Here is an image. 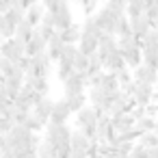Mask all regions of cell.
Listing matches in <instances>:
<instances>
[{
    "label": "cell",
    "instance_id": "6da1fadb",
    "mask_svg": "<svg viewBox=\"0 0 158 158\" xmlns=\"http://www.w3.org/2000/svg\"><path fill=\"white\" fill-rule=\"evenodd\" d=\"M72 132L74 130L69 126H59V123H52V121L46 126L44 139L56 149L59 158H65V156L72 154Z\"/></svg>",
    "mask_w": 158,
    "mask_h": 158
},
{
    "label": "cell",
    "instance_id": "7a4b0ae2",
    "mask_svg": "<svg viewBox=\"0 0 158 158\" xmlns=\"http://www.w3.org/2000/svg\"><path fill=\"white\" fill-rule=\"evenodd\" d=\"M26 52H28V44L22 41V39H18V37L9 39V41H2V46H0V54H2V59H9L11 63L22 61L26 56Z\"/></svg>",
    "mask_w": 158,
    "mask_h": 158
},
{
    "label": "cell",
    "instance_id": "3957f363",
    "mask_svg": "<svg viewBox=\"0 0 158 158\" xmlns=\"http://www.w3.org/2000/svg\"><path fill=\"white\" fill-rule=\"evenodd\" d=\"M93 18H95V22H98V26L102 28V33H104V35H115L117 22L121 20L119 15H115V13H113L110 9H106V7L98 9V13H95Z\"/></svg>",
    "mask_w": 158,
    "mask_h": 158
},
{
    "label": "cell",
    "instance_id": "277c9868",
    "mask_svg": "<svg viewBox=\"0 0 158 158\" xmlns=\"http://www.w3.org/2000/svg\"><path fill=\"white\" fill-rule=\"evenodd\" d=\"M54 18H56V31L63 33L67 31L72 24H74V13H72V7H69V0H61V5L56 7V11H52Z\"/></svg>",
    "mask_w": 158,
    "mask_h": 158
},
{
    "label": "cell",
    "instance_id": "5b68a950",
    "mask_svg": "<svg viewBox=\"0 0 158 158\" xmlns=\"http://www.w3.org/2000/svg\"><path fill=\"white\" fill-rule=\"evenodd\" d=\"M87 87H89V76L87 74H74L63 85V93H65V98H69V95H82Z\"/></svg>",
    "mask_w": 158,
    "mask_h": 158
},
{
    "label": "cell",
    "instance_id": "8992f818",
    "mask_svg": "<svg viewBox=\"0 0 158 158\" xmlns=\"http://www.w3.org/2000/svg\"><path fill=\"white\" fill-rule=\"evenodd\" d=\"M130 24H132V35H134L139 41H143V39L152 33V18H149L147 13H143V15H139V18H132Z\"/></svg>",
    "mask_w": 158,
    "mask_h": 158
},
{
    "label": "cell",
    "instance_id": "52a82bcc",
    "mask_svg": "<svg viewBox=\"0 0 158 158\" xmlns=\"http://www.w3.org/2000/svg\"><path fill=\"white\" fill-rule=\"evenodd\" d=\"M91 145H93V141H91V139H89V136H87L80 128H74V132H72V152L89 156Z\"/></svg>",
    "mask_w": 158,
    "mask_h": 158
},
{
    "label": "cell",
    "instance_id": "ba28073f",
    "mask_svg": "<svg viewBox=\"0 0 158 158\" xmlns=\"http://www.w3.org/2000/svg\"><path fill=\"white\" fill-rule=\"evenodd\" d=\"M136 82V80H134ZM154 95H156V87L152 85H145V82H136V93H134V102L136 106H149L154 102Z\"/></svg>",
    "mask_w": 158,
    "mask_h": 158
},
{
    "label": "cell",
    "instance_id": "9c48e42d",
    "mask_svg": "<svg viewBox=\"0 0 158 158\" xmlns=\"http://www.w3.org/2000/svg\"><path fill=\"white\" fill-rule=\"evenodd\" d=\"M113 139H117V132L113 128V119L108 115H102L98 121V141L100 143H110Z\"/></svg>",
    "mask_w": 158,
    "mask_h": 158
},
{
    "label": "cell",
    "instance_id": "30bf717a",
    "mask_svg": "<svg viewBox=\"0 0 158 158\" xmlns=\"http://www.w3.org/2000/svg\"><path fill=\"white\" fill-rule=\"evenodd\" d=\"M72 115H74V113L69 110L65 98H61V100L54 102V110H52V119H50V121H52V123H59V126H67V121H69Z\"/></svg>",
    "mask_w": 158,
    "mask_h": 158
},
{
    "label": "cell",
    "instance_id": "8fae6325",
    "mask_svg": "<svg viewBox=\"0 0 158 158\" xmlns=\"http://www.w3.org/2000/svg\"><path fill=\"white\" fill-rule=\"evenodd\" d=\"M113 119V128L117 134H128L136 128V121L130 113H123V115H117V117H110Z\"/></svg>",
    "mask_w": 158,
    "mask_h": 158
},
{
    "label": "cell",
    "instance_id": "7c38bea8",
    "mask_svg": "<svg viewBox=\"0 0 158 158\" xmlns=\"http://www.w3.org/2000/svg\"><path fill=\"white\" fill-rule=\"evenodd\" d=\"M132 74H134L136 82H145V85H152V87H156V82H158V69H154V67H149L145 63L141 67H136Z\"/></svg>",
    "mask_w": 158,
    "mask_h": 158
},
{
    "label": "cell",
    "instance_id": "4fadbf2b",
    "mask_svg": "<svg viewBox=\"0 0 158 158\" xmlns=\"http://www.w3.org/2000/svg\"><path fill=\"white\" fill-rule=\"evenodd\" d=\"M54 102L56 100H50V98H44L37 106H35V110H33V115L37 117V119H41L46 126L50 123V119H52V110H54Z\"/></svg>",
    "mask_w": 158,
    "mask_h": 158
},
{
    "label": "cell",
    "instance_id": "5bb4252c",
    "mask_svg": "<svg viewBox=\"0 0 158 158\" xmlns=\"http://www.w3.org/2000/svg\"><path fill=\"white\" fill-rule=\"evenodd\" d=\"M100 56L106 61L110 54H115V52H119V39L115 37V35H104L102 39H100Z\"/></svg>",
    "mask_w": 158,
    "mask_h": 158
},
{
    "label": "cell",
    "instance_id": "9a60e30c",
    "mask_svg": "<svg viewBox=\"0 0 158 158\" xmlns=\"http://www.w3.org/2000/svg\"><path fill=\"white\" fill-rule=\"evenodd\" d=\"M22 87H24V80H20V78H2V91L0 93L9 95L15 102L20 98V93H22Z\"/></svg>",
    "mask_w": 158,
    "mask_h": 158
},
{
    "label": "cell",
    "instance_id": "2e32d148",
    "mask_svg": "<svg viewBox=\"0 0 158 158\" xmlns=\"http://www.w3.org/2000/svg\"><path fill=\"white\" fill-rule=\"evenodd\" d=\"M123 69H128V65H126V59H123L121 50L115 52V54H110V56L104 61V72H108V74H119V72H123Z\"/></svg>",
    "mask_w": 158,
    "mask_h": 158
},
{
    "label": "cell",
    "instance_id": "e0dca14e",
    "mask_svg": "<svg viewBox=\"0 0 158 158\" xmlns=\"http://www.w3.org/2000/svg\"><path fill=\"white\" fill-rule=\"evenodd\" d=\"M63 48H65V41H63V37H61V33L56 31V35L48 41V54H50V59L54 61V63H59L61 61V54H63Z\"/></svg>",
    "mask_w": 158,
    "mask_h": 158
},
{
    "label": "cell",
    "instance_id": "ac0fdd59",
    "mask_svg": "<svg viewBox=\"0 0 158 158\" xmlns=\"http://www.w3.org/2000/svg\"><path fill=\"white\" fill-rule=\"evenodd\" d=\"M48 13V9H46V5L44 2H39V5H35V7H31L28 11H26V20L35 26V28H39L41 26V22H44V15Z\"/></svg>",
    "mask_w": 158,
    "mask_h": 158
},
{
    "label": "cell",
    "instance_id": "d6986e66",
    "mask_svg": "<svg viewBox=\"0 0 158 158\" xmlns=\"http://www.w3.org/2000/svg\"><path fill=\"white\" fill-rule=\"evenodd\" d=\"M121 54H123V59H126V65L132 67V72L143 65V48H132V50H126V52H121Z\"/></svg>",
    "mask_w": 158,
    "mask_h": 158
},
{
    "label": "cell",
    "instance_id": "ffe728a7",
    "mask_svg": "<svg viewBox=\"0 0 158 158\" xmlns=\"http://www.w3.org/2000/svg\"><path fill=\"white\" fill-rule=\"evenodd\" d=\"M61 37H63L65 44H74V46H78L80 39H82V26H80V24H72L67 31L61 33Z\"/></svg>",
    "mask_w": 158,
    "mask_h": 158
},
{
    "label": "cell",
    "instance_id": "44dd1931",
    "mask_svg": "<svg viewBox=\"0 0 158 158\" xmlns=\"http://www.w3.org/2000/svg\"><path fill=\"white\" fill-rule=\"evenodd\" d=\"M2 18H5L9 24H13V26L18 28V26H20V24L26 20V9H24L22 5H18V7H13V9H11L7 15H2Z\"/></svg>",
    "mask_w": 158,
    "mask_h": 158
},
{
    "label": "cell",
    "instance_id": "7402d4cb",
    "mask_svg": "<svg viewBox=\"0 0 158 158\" xmlns=\"http://www.w3.org/2000/svg\"><path fill=\"white\" fill-rule=\"evenodd\" d=\"M82 35H91V37H95V39H102V37H104V33H102V28L98 26V22H95L93 15H91V18H85V22H82Z\"/></svg>",
    "mask_w": 158,
    "mask_h": 158
},
{
    "label": "cell",
    "instance_id": "603a6c76",
    "mask_svg": "<svg viewBox=\"0 0 158 158\" xmlns=\"http://www.w3.org/2000/svg\"><path fill=\"white\" fill-rule=\"evenodd\" d=\"M65 102H67V106H69V110H72L74 115H78L85 106H89V104H87V102H89L87 93H82V95H69V98H65Z\"/></svg>",
    "mask_w": 158,
    "mask_h": 158
},
{
    "label": "cell",
    "instance_id": "cb8c5ba5",
    "mask_svg": "<svg viewBox=\"0 0 158 158\" xmlns=\"http://www.w3.org/2000/svg\"><path fill=\"white\" fill-rule=\"evenodd\" d=\"M35 33H37V28H35V26H33V24H31L28 20H24V22H22V24L18 26V33H15V37L28 44V41H31V39L35 37Z\"/></svg>",
    "mask_w": 158,
    "mask_h": 158
},
{
    "label": "cell",
    "instance_id": "d4e9b609",
    "mask_svg": "<svg viewBox=\"0 0 158 158\" xmlns=\"http://www.w3.org/2000/svg\"><path fill=\"white\" fill-rule=\"evenodd\" d=\"M26 85H31L41 98H48V93H50V82L46 80V78H26L24 80Z\"/></svg>",
    "mask_w": 158,
    "mask_h": 158
},
{
    "label": "cell",
    "instance_id": "484cf974",
    "mask_svg": "<svg viewBox=\"0 0 158 158\" xmlns=\"http://www.w3.org/2000/svg\"><path fill=\"white\" fill-rule=\"evenodd\" d=\"M156 126H158V119H154V117H143V119L136 121V130L141 132V136L149 134V132H156Z\"/></svg>",
    "mask_w": 158,
    "mask_h": 158
},
{
    "label": "cell",
    "instance_id": "4316f807",
    "mask_svg": "<svg viewBox=\"0 0 158 158\" xmlns=\"http://www.w3.org/2000/svg\"><path fill=\"white\" fill-rule=\"evenodd\" d=\"M15 33H18V28H15L13 24H9L2 15H0V35H2V41L13 39V37H15Z\"/></svg>",
    "mask_w": 158,
    "mask_h": 158
},
{
    "label": "cell",
    "instance_id": "83f0119b",
    "mask_svg": "<svg viewBox=\"0 0 158 158\" xmlns=\"http://www.w3.org/2000/svg\"><path fill=\"white\" fill-rule=\"evenodd\" d=\"M143 63L158 69V50H152V48H143Z\"/></svg>",
    "mask_w": 158,
    "mask_h": 158
},
{
    "label": "cell",
    "instance_id": "f1b7e54d",
    "mask_svg": "<svg viewBox=\"0 0 158 158\" xmlns=\"http://www.w3.org/2000/svg\"><path fill=\"white\" fill-rule=\"evenodd\" d=\"M74 69H76V74H87L89 72V56L82 54V52H78V56L74 61Z\"/></svg>",
    "mask_w": 158,
    "mask_h": 158
},
{
    "label": "cell",
    "instance_id": "f546056e",
    "mask_svg": "<svg viewBox=\"0 0 158 158\" xmlns=\"http://www.w3.org/2000/svg\"><path fill=\"white\" fill-rule=\"evenodd\" d=\"M13 72H15V63H11L9 59H0V74H2V78H13Z\"/></svg>",
    "mask_w": 158,
    "mask_h": 158
},
{
    "label": "cell",
    "instance_id": "4dcf8cb0",
    "mask_svg": "<svg viewBox=\"0 0 158 158\" xmlns=\"http://www.w3.org/2000/svg\"><path fill=\"white\" fill-rule=\"evenodd\" d=\"M139 143H141L143 147H147V149H152V147H158V134H156V132L143 134V136L139 139Z\"/></svg>",
    "mask_w": 158,
    "mask_h": 158
},
{
    "label": "cell",
    "instance_id": "1f68e13d",
    "mask_svg": "<svg viewBox=\"0 0 158 158\" xmlns=\"http://www.w3.org/2000/svg\"><path fill=\"white\" fill-rule=\"evenodd\" d=\"M37 33H39V35H41V37L46 39V41H50V39H52V37L56 35V28H52V26H46V24H41V26L37 28Z\"/></svg>",
    "mask_w": 158,
    "mask_h": 158
},
{
    "label": "cell",
    "instance_id": "d6a6232c",
    "mask_svg": "<svg viewBox=\"0 0 158 158\" xmlns=\"http://www.w3.org/2000/svg\"><path fill=\"white\" fill-rule=\"evenodd\" d=\"M145 110H147V117L156 119V115H158V102H152L149 106H145Z\"/></svg>",
    "mask_w": 158,
    "mask_h": 158
},
{
    "label": "cell",
    "instance_id": "836d02e7",
    "mask_svg": "<svg viewBox=\"0 0 158 158\" xmlns=\"http://www.w3.org/2000/svg\"><path fill=\"white\" fill-rule=\"evenodd\" d=\"M39 2H41V0H22V7L28 11L31 7H35V5H39Z\"/></svg>",
    "mask_w": 158,
    "mask_h": 158
},
{
    "label": "cell",
    "instance_id": "e575fe53",
    "mask_svg": "<svg viewBox=\"0 0 158 158\" xmlns=\"http://www.w3.org/2000/svg\"><path fill=\"white\" fill-rule=\"evenodd\" d=\"M149 158H158V147H152L149 149Z\"/></svg>",
    "mask_w": 158,
    "mask_h": 158
},
{
    "label": "cell",
    "instance_id": "d590c367",
    "mask_svg": "<svg viewBox=\"0 0 158 158\" xmlns=\"http://www.w3.org/2000/svg\"><path fill=\"white\" fill-rule=\"evenodd\" d=\"M156 93H158V82H156Z\"/></svg>",
    "mask_w": 158,
    "mask_h": 158
},
{
    "label": "cell",
    "instance_id": "8d00e7d4",
    "mask_svg": "<svg viewBox=\"0 0 158 158\" xmlns=\"http://www.w3.org/2000/svg\"><path fill=\"white\" fill-rule=\"evenodd\" d=\"M76 2H82V0H76Z\"/></svg>",
    "mask_w": 158,
    "mask_h": 158
},
{
    "label": "cell",
    "instance_id": "74e56055",
    "mask_svg": "<svg viewBox=\"0 0 158 158\" xmlns=\"http://www.w3.org/2000/svg\"><path fill=\"white\" fill-rule=\"evenodd\" d=\"M98 2H102V0H98Z\"/></svg>",
    "mask_w": 158,
    "mask_h": 158
}]
</instances>
